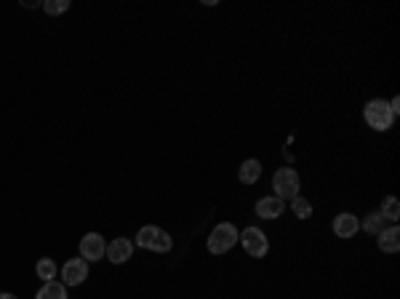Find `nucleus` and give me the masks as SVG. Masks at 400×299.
<instances>
[{
  "mask_svg": "<svg viewBox=\"0 0 400 299\" xmlns=\"http://www.w3.org/2000/svg\"><path fill=\"white\" fill-rule=\"evenodd\" d=\"M291 208H294L297 219H310L312 217V203L307 198H301V195H297V198L291 200Z\"/></svg>",
  "mask_w": 400,
  "mask_h": 299,
  "instance_id": "nucleus-17",
  "label": "nucleus"
},
{
  "mask_svg": "<svg viewBox=\"0 0 400 299\" xmlns=\"http://www.w3.org/2000/svg\"><path fill=\"white\" fill-rule=\"evenodd\" d=\"M382 217L387 219V222H392V224H398L400 219V200L395 198V195H387V198L382 200Z\"/></svg>",
  "mask_w": 400,
  "mask_h": 299,
  "instance_id": "nucleus-15",
  "label": "nucleus"
},
{
  "mask_svg": "<svg viewBox=\"0 0 400 299\" xmlns=\"http://www.w3.org/2000/svg\"><path fill=\"white\" fill-rule=\"evenodd\" d=\"M259 176H262V163H259L256 158H249V160L240 163V169H238V179H240L243 184H256Z\"/></svg>",
  "mask_w": 400,
  "mask_h": 299,
  "instance_id": "nucleus-12",
  "label": "nucleus"
},
{
  "mask_svg": "<svg viewBox=\"0 0 400 299\" xmlns=\"http://www.w3.org/2000/svg\"><path fill=\"white\" fill-rule=\"evenodd\" d=\"M253 211H256V217H262V219H277V217L286 211V200L275 198V195H264V198L256 200Z\"/></svg>",
  "mask_w": 400,
  "mask_h": 299,
  "instance_id": "nucleus-10",
  "label": "nucleus"
},
{
  "mask_svg": "<svg viewBox=\"0 0 400 299\" xmlns=\"http://www.w3.org/2000/svg\"><path fill=\"white\" fill-rule=\"evenodd\" d=\"M35 299H67V286L62 280H49V283L40 286Z\"/></svg>",
  "mask_w": 400,
  "mask_h": 299,
  "instance_id": "nucleus-13",
  "label": "nucleus"
},
{
  "mask_svg": "<svg viewBox=\"0 0 400 299\" xmlns=\"http://www.w3.org/2000/svg\"><path fill=\"white\" fill-rule=\"evenodd\" d=\"M331 230H334V235H336V238L350 241V238H355V235L360 232V219H358L355 214H350V211H342V214H336V217H334Z\"/></svg>",
  "mask_w": 400,
  "mask_h": 299,
  "instance_id": "nucleus-7",
  "label": "nucleus"
},
{
  "mask_svg": "<svg viewBox=\"0 0 400 299\" xmlns=\"http://www.w3.org/2000/svg\"><path fill=\"white\" fill-rule=\"evenodd\" d=\"M360 227H363V232H368V235H379V232L387 227V219L382 217V211H368V214L363 217Z\"/></svg>",
  "mask_w": 400,
  "mask_h": 299,
  "instance_id": "nucleus-14",
  "label": "nucleus"
},
{
  "mask_svg": "<svg viewBox=\"0 0 400 299\" xmlns=\"http://www.w3.org/2000/svg\"><path fill=\"white\" fill-rule=\"evenodd\" d=\"M136 246L155 251V254H168V251L174 249V238L163 227H158V224H145L136 232Z\"/></svg>",
  "mask_w": 400,
  "mask_h": 299,
  "instance_id": "nucleus-1",
  "label": "nucleus"
},
{
  "mask_svg": "<svg viewBox=\"0 0 400 299\" xmlns=\"http://www.w3.org/2000/svg\"><path fill=\"white\" fill-rule=\"evenodd\" d=\"M104 254H107V243H104V238H101L99 232L83 235V241H80V256L86 262H99V259H104Z\"/></svg>",
  "mask_w": 400,
  "mask_h": 299,
  "instance_id": "nucleus-6",
  "label": "nucleus"
},
{
  "mask_svg": "<svg viewBox=\"0 0 400 299\" xmlns=\"http://www.w3.org/2000/svg\"><path fill=\"white\" fill-rule=\"evenodd\" d=\"M376 246H379V251H384V254H398L400 251V227L398 224L384 227V230L376 235Z\"/></svg>",
  "mask_w": 400,
  "mask_h": 299,
  "instance_id": "nucleus-11",
  "label": "nucleus"
},
{
  "mask_svg": "<svg viewBox=\"0 0 400 299\" xmlns=\"http://www.w3.org/2000/svg\"><path fill=\"white\" fill-rule=\"evenodd\" d=\"M273 190H275V198L294 200L301 190L299 171H294V169H277L275 176H273Z\"/></svg>",
  "mask_w": 400,
  "mask_h": 299,
  "instance_id": "nucleus-4",
  "label": "nucleus"
},
{
  "mask_svg": "<svg viewBox=\"0 0 400 299\" xmlns=\"http://www.w3.org/2000/svg\"><path fill=\"white\" fill-rule=\"evenodd\" d=\"M240 246L243 251L253 256V259H264L267 256V251H270V241H267V235L259 230V227H246L243 232H240Z\"/></svg>",
  "mask_w": 400,
  "mask_h": 299,
  "instance_id": "nucleus-5",
  "label": "nucleus"
},
{
  "mask_svg": "<svg viewBox=\"0 0 400 299\" xmlns=\"http://www.w3.org/2000/svg\"><path fill=\"white\" fill-rule=\"evenodd\" d=\"M43 11H46L49 16H59V14L70 11V0H46V3H43Z\"/></svg>",
  "mask_w": 400,
  "mask_h": 299,
  "instance_id": "nucleus-18",
  "label": "nucleus"
},
{
  "mask_svg": "<svg viewBox=\"0 0 400 299\" xmlns=\"http://www.w3.org/2000/svg\"><path fill=\"white\" fill-rule=\"evenodd\" d=\"M0 299H19L16 294H11V291H0Z\"/></svg>",
  "mask_w": 400,
  "mask_h": 299,
  "instance_id": "nucleus-20",
  "label": "nucleus"
},
{
  "mask_svg": "<svg viewBox=\"0 0 400 299\" xmlns=\"http://www.w3.org/2000/svg\"><path fill=\"white\" fill-rule=\"evenodd\" d=\"M35 273H38V278H40L43 283H49V280H53V278H56L59 267H56V262H53L51 256H43V259L35 265Z\"/></svg>",
  "mask_w": 400,
  "mask_h": 299,
  "instance_id": "nucleus-16",
  "label": "nucleus"
},
{
  "mask_svg": "<svg viewBox=\"0 0 400 299\" xmlns=\"http://www.w3.org/2000/svg\"><path fill=\"white\" fill-rule=\"evenodd\" d=\"M112 265H125L131 256H134V241L128 238H115L107 243V254H104Z\"/></svg>",
  "mask_w": 400,
  "mask_h": 299,
  "instance_id": "nucleus-9",
  "label": "nucleus"
},
{
  "mask_svg": "<svg viewBox=\"0 0 400 299\" xmlns=\"http://www.w3.org/2000/svg\"><path fill=\"white\" fill-rule=\"evenodd\" d=\"M86 278H88V262L83 256L64 262V267H62V283L64 286H80Z\"/></svg>",
  "mask_w": 400,
  "mask_h": 299,
  "instance_id": "nucleus-8",
  "label": "nucleus"
},
{
  "mask_svg": "<svg viewBox=\"0 0 400 299\" xmlns=\"http://www.w3.org/2000/svg\"><path fill=\"white\" fill-rule=\"evenodd\" d=\"M390 110H392V115L398 118V112H400V99H398V97H395V99L390 101Z\"/></svg>",
  "mask_w": 400,
  "mask_h": 299,
  "instance_id": "nucleus-19",
  "label": "nucleus"
},
{
  "mask_svg": "<svg viewBox=\"0 0 400 299\" xmlns=\"http://www.w3.org/2000/svg\"><path fill=\"white\" fill-rule=\"evenodd\" d=\"M238 238H240V232H238V227L232 222H219L214 230H211V235H208V251L214 254V256H222L227 251L235 249V243H238Z\"/></svg>",
  "mask_w": 400,
  "mask_h": 299,
  "instance_id": "nucleus-2",
  "label": "nucleus"
},
{
  "mask_svg": "<svg viewBox=\"0 0 400 299\" xmlns=\"http://www.w3.org/2000/svg\"><path fill=\"white\" fill-rule=\"evenodd\" d=\"M363 121L374 131H390L395 123V115L390 110V101L384 99H368L363 107Z\"/></svg>",
  "mask_w": 400,
  "mask_h": 299,
  "instance_id": "nucleus-3",
  "label": "nucleus"
}]
</instances>
